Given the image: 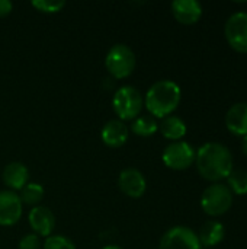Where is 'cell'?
Wrapping results in <instances>:
<instances>
[{"instance_id":"cell-10","label":"cell","mask_w":247,"mask_h":249,"mask_svg":"<svg viewBox=\"0 0 247 249\" xmlns=\"http://www.w3.org/2000/svg\"><path fill=\"white\" fill-rule=\"evenodd\" d=\"M118 187L125 196L131 198H140L146 193L147 181L141 171L135 168H127L118 177Z\"/></svg>"},{"instance_id":"cell-19","label":"cell","mask_w":247,"mask_h":249,"mask_svg":"<svg viewBox=\"0 0 247 249\" xmlns=\"http://www.w3.org/2000/svg\"><path fill=\"white\" fill-rule=\"evenodd\" d=\"M229 190L231 194L246 196L247 194V171L245 169H233L227 177Z\"/></svg>"},{"instance_id":"cell-1","label":"cell","mask_w":247,"mask_h":249,"mask_svg":"<svg viewBox=\"0 0 247 249\" xmlns=\"http://www.w3.org/2000/svg\"><path fill=\"white\" fill-rule=\"evenodd\" d=\"M195 163L204 179L218 182L233 171V155L221 143H205L197 150Z\"/></svg>"},{"instance_id":"cell-7","label":"cell","mask_w":247,"mask_h":249,"mask_svg":"<svg viewBox=\"0 0 247 249\" xmlns=\"http://www.w3.org/2000/svg\"><path fill=\"white\" fill-rule=\"evenodd\" d=\"M227 42L237 53H247V12L233 13L224 26Z\"/></svg>"},{"instance_id":"cell-25","label":"cell","mask_w":247,"mask_h":249,"mask_svg":"<svg viewBox=\"0 0 247 249\" xmlns=\"http://www.w3.org/2000/svg\"><path fill=\"white\" fill-rule=\"evenodd\" d=\"M242 152L247 156V136H243V140H242Z\"/></svg>"},{"instance_id":"cell-15","label":"cell","mask_w":247,"mask_h":249,"mask_svg":"<svg viewBox=\"0 0 247 249\" xmlns=\"http://www.w3.org/2000/svg\"><path fill=\"white\" fill-rule=\"evenodd\" d=\"M1 177H3V182L10 188V191H13V190H22L28 184L29 172L23 163L10 162L4 166Z\"/></svg>"},{"instance_id":"cell-6","label":"cell","mask_w":247,"mask_h":249,"mask_svg":"<svg viewBox=\"0 0 247 249\" xmlns=\"http://www.w3.org/2000/svg\"><path fill=\"white\" fill-rule=\"evenodd\" d=\"M195 149L186 142H173L163 150V163L173 171L188 169L195 162Z\"/></svg>"},{"instance_id":"cell-13","label":"cell","mask_w":247,"mask_h":249,"mask_svg":"<svg viewBox=\"0 0 247 249\" xmlns=\"http://www.w3.org/2000/svg\"><path fill=\"white\" fill-rule=\"evenodd\" d=\"M130 130L121 120H111L102 128V142L109 147H121L128 140Z\"/></svg>"},{"instance_id":"cell-4","label":"cell","mask_w":247,"mask_h":249,"mask_svg":"<svg viewBox=\"0 0 247 249\" xmlns=\"http://www.w3.org/2000/svg\"><path fill=\"white\" fill-rule=\"evenodd\" d=\"M233 204V194L227 185L221 182H215L205 188L201 197L202 210L213 217H218L226 214Z\"/></svg>"},{"instance_id":"cell-16","label":"cell","mask_w":247,"mask_h":249,"mask_svg":"<svg viewBox=\"0 0 247 249\" xmlns=\"http://www.w3.org/2000/svg\"><path fill=\"white\" fill-rule=\"evenodd\" d=\"M197 235H198L201 247L213 248V247H217L218 244L223 242V239L226 236V229L220 222L210 220L201 226L199 233H197Z\"/></svg>"},{"instance_id":"cell-8","label":"cell","mask_w":247,"mask_h":249,"mask_svg":"<svg viewBox=\"0 0 247 249\" xmlns=\"http://www.w3.org/2000/svg\"><path fill=\"white\" fill-rule=\"evenodd\" d=\"M159 249H201V244L192 229L175 226L162 236Z\"/></svg>"},{"instance_id":"cell-22","label":"cell","mask_w":247,"mask_h":249,"mask_svg":"<svg viewBox=\"0 0 247 249\" xmlns=\"http://www.w3.org/2000/svg\"><path fill=\"white\" fill-rule=\"evenodd\" d=\"M32 6L44 13H55V12H60L66 6V1L64 0H32Z\"/></svg>"},{"instance_id":"cell-3","label":"cell","mask_w":247,"mask_h":249,"mask_svg":"<svg viewBox=\"0 0 247 249\" xmlns=\"http://www.w3.org/2000/svg\"><path fill=\"white\" fill-rule=\"evenodd\" d=\"M114 111L119 117V120H135L144 105V99L141 92L134 86H122L119 88L112 99Z\"/></svg>"},{"instance_id":"cell-20","label":"cell","mask_w":247,"mask_h":249,"mask_svg":"<svg viewBox=\"0 0 247 249\" xmlns=\"http://www.w3.org/2000/svg\"><path fill=\"white\" fill-rule=\"evenodd\" d=\"M22 204H29V206H38V203L44 198V187L36 182H28L22 190L19 196Z\"/></svg>"},{"instance_id":"cell-23","label":"cell","mask_w":247,"mask_h":249,"mask_svg":"<svg viewBox=\"0 0 247 249\" xmlns=\"http://www.w3.org/2000/svg\"><path fill=\"white\" fill-rule=\"evenodd\" d=\"M19 249H41V242L36 233H29L25 235L20 242H19Z\"/></svg>"},{"instance_id":"cell-11","label":"cell","mask_w":247,"mask_h":249,"mask_svg":"<svg viewBox=\"0 0 247 249\" xmlns=\"http://www.w3.org/2000/svg\"><path fill=\"white\" fill-rule=\"evenodd\" d=\"M29 225L35 233L39 236H51L55 228V216L54 213L44 206H35L29 212Z\"/></svg>"},{"instance_id":"cell-5","label":"cell","mask_w":247,"mask_h":249,"mask_svg":"<svg viewBox=\"0 0 247 249\" xmlns=\"http://www.w3.org/2000/svg\"><path fill=\"white\" fill-rule=\"evenodd\" d=\"M105 66L115 79H125L134 71L135 54L127 44H115L106 54Z\"/></svg>"},{"instance_id":"cell-9","label":"cell","mask_w":247,"mask_h":249,"mask_svg":"<svg viewBox=\"0 0 247 249\" xmlns=\"http://www.w3.org/2000/svg\"><path fill=\"white\" fill-rule=\"evenodd\" d=\"M22 216V201L15 191H0V225L12 226L19 222Z\"/></svg>"},{"instance_id":"cell-12","label":"cell","mask_w":247,"mask_h":249,"mask_svg":"<svg viewBox=\"0 0 247 249\" xmlns=\"http://www.w3.org/2000/svg\"><path fill=\"white\" fill-rule=\"evenodd\" d=\"M172 12L182 25H194L202 16V6L197 0H175L172 3Z\"/></svg>"},{"instance_id":"cell-26","label":"cell","mask_w":247,"mask_h":249,"mask_svg":"<svg viewBox=\"0 0 247 249\" xmlns=\"http://www.w3.org/2000/svg\"><path fill=\"white\" fill-rule=\"evenodd\" d=\"M102 249H124V248H121V247H118V245H108V247H103Z\"/></svg>"},{"instance_id":"cell-21","label":"cell","mask_w":247,"mask_h":249,"mask_svg":"<svg viewBox=\"0 0 247 249\" xmlns=\"http://www.w3.org/2000/svg\"><path fill=\"white\" fill-rule=\"evenodd\" d=\"M44 249H76L71 239L63 235H51L44 242Z\"/></svg>"},{"instance_id":"cell-18","label":"cell","mask_w":247,"mask_h":249,"mask_svg":"<svg viewBox=\"0 0 247 249\" xmlns=\"http://www.w3.org/2000/svg\"><path fill=\"white\" fill-rule=\"evenodd\" d=\"M157 130H159V124L156 118H153L151 115H138L131 124V131L141 137L153 136Z\"/></svg>"},{"instance_id":"cell-14","label":"cell","mask_w":247,"mask_h":249,"mask_svg":"<svg viewBox=\"0 0 247 249\" xmlns=\"http://www.w3.org/2000/svg\"><path fill=\"white\" fill-rule=\"evenodd\" d=\"M226 125L236 136H247V102L234 104L227 111Z\"/></svg>"},{"instance_id":"cell-2","label":"cell","mask_w":247,"mask_h":249,"mask_svg":"<svg viewBox=\"0 0 247 249\" xmlns=\"http://www.w3.org/2000/svg\"><path fill=\"white\" fill-rule=\"evenodd\" d=\"M182 98L181 88L173 80H159L146 93L144 104L151 117L165 118L172 115Z\"/></svg>"},{"instance_id":"cell-24","label":"cell","mask_w":247,"mask_h":249,"mask_svg":"<svg viewBox=\"0 0 247 249\" xmlns=\"http://www.w3.org/2000/svg\"><path fill=\"white\" fill-rule=\"evenodd\" d=\"M13 9V3L10 0H0V18L7 16Z\"/></svg>"},{"instance_id":"cell-17","label":"cell","mask_w":247,"mask_h":249,"mask_svg":"<svg viewBox=\"0 0 247 249\" xmlns=\"http://www.w3.org/2000/svg\"><path fill=\"white\" fill-rule=\"evenodd\" d=\"M159 130L163 134V137L179 142L186 134V124L182 118L176 115H169L162 120V123L159 124Z\"/></svg>"}]
</instances>
